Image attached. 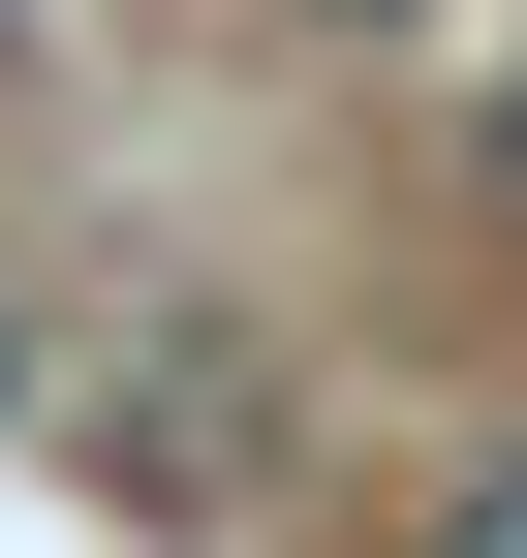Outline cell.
I'll list each match as a JSON object with an SVG mask.
<instances>
[{
    "label": "cell",
    "instance_id": "1",
    "mask_svg": "<svg viewBox=\"0 0 527 558\" xmlns=\"http://www.w3.org/2000/svg\"><path fill=\"white\" fill-rule=\"evenodd\" d=\"M248 465H280V373L186 341V373H156V497H248Z\"/></svg>",
    "mask_w": 527,
    "mask_h": 558
},
{
    "label": "cell",
    "instance_id": "2",
    "mask_svg": "<svg viewBox=\"0 0 527 558\" xmlns=\"http://www.w3.org/2000/svg\"><path fill=\"white\" fill-rule=\"evenodd\" d=\"M466 248L527 279V62H497V94H466Z\"/></svg>",
    "mask_w": 527,
    "mask_h": 558
},
{
    "label": "cell",
    "instance_id": "3",
    "mask_svg": "<svg viewBox=\"0 0 527 558\" xmlns=\"http://www.w3.org/2000/svg\"><path fill=\"white\" fill-rule=\"evenodd\" d=\"M404 558H527V465H434V527Z\"/></svg>",
    "mask_w": 527,
    "mask_h": 558
},
{
    "label": "cell",
    "instance_id": "4",
    "mask_svg": "<svg viewBox=\"0 0 527 558\" xmlns=\"http://www.w3.org/2000/svg\"><path fill=\"white\" fill-rule=\"evenodd\" d=\"M280 32H466V0H280Z\"/></svg>",
    "mask_w": 527,
    "mask_h": 558
},
{
    "label": "cell",
    "instance_id": "5",
    "mask_svg": "<svg viewBox=\"0 0 527 558\" xmlns=\"http://www.w3.org/2000/svg\"><path fill=\"white\" fill-rule=\"evenodd\" d=\"M0 403H32V311H0Z\"/></svg>",
    "mask_w": 527,
    "mask_h": 558
}]
</instances>
